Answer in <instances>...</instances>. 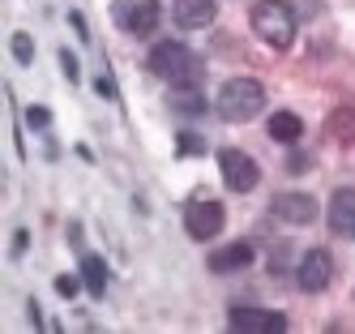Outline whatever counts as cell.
I'll return each mask as SVG.
<instances>
[{
	"label": "cell",
	"mask_w": 355,
	"mask_h": 334,
	"mask_svg": "<svg viewBox=\"0 0 355 334\" xmlns=\"http://www.w3.org/2000/svg\"><path fill=\"white\" fill-rule=\"evenodd\" d=\"M146 69L155 73L159 82H171V86H197L201 82V60L193 56L184 43H175V39H163V43L150 47Z\"/></svg>",
	"instance_id": "cell-1"
},
{
	"label": "cell",
	"mask_w": 355,
	"mask_h": 334,
	"mask_svg": "<svg viewBox=\"0 0 355 334\" xmlns=\"http://www.w3.org/2000/svg\"><path fill=\"white\" fill-rule=\"evenodd\" d=\"M261 108H266V86L252 82V77H232V82H223V90L214 99V112L227 124H248L252 116H261Z\"/></svg>",
	"instance_id": "cell-2"
},
{
	"label": "cell",
	"mask_w": 355,
	"mask_h": 334,
	"mask_svg": "<svg viewBox=\"0 0 355 334\" xmlns=\"http://www.w3.org/2000/svg\"><path fill=\"white\" fill-rule=\"evenodd\" d=\"M248 22H252V35H257L261 43H270V47H278V51H287V47L295 43L300 17L291 13L287 0H257Z\"/></svg>",
	"instance_id": "cell-3"
},
{
	"label": "cell",
	"mask_w": 355,
	"mask_h": 334,
	"mask_svg": "<svg viewBox=\"0 0 355 334\" xmlns=\"http://www.w3.org/2000/svg\"><path fill=\"white\" fill-rule=\"evenodd\" d=\"M218 172H223V185L232 189V193H252V189L261 185L257 159H252V154H244V150H236V146L218 150Z\"/></svg>",
	"instance_id": "cell-4"
},
{
	"label": "cell",
	"mask_w": 355,
	"mask_h": 334,
	"mask_svg": "<svg viewBox=\"0 0 355 334\" xmlns=\"http://www.w3.org/2000/svg\"><path fill=\"white\" fill-rule=\"evenodd\" d=\"M227 227V210L223 201H210V197H197L184 206V231L193 240H214L218 231Z\"/></svg>",
	"instance_id": "cell-5"
},
{
	"label": "cell",
	"mask_w": 355,
	"mask_h": 334,
	"mask_svg": "<svg viewBox=\"0 0 355 334\" xmlns=\"http://www.w3.org/2000/svg\"><path fill=\"white\" fill-rule=\"evenodd\" d=\"M329 278H334V257H329L325 249H309L300 257V266H295V283H300V292H325L329 287Z\"/></svg>",
	"instance_id": "cell-6"
},
{
	"label": "cell",
	"mask_w": 355,
	"mask_h": 334,
	"mask_svg": "<svg viewBox=\"0 0 355 334\" xmlns=\"http://www.w3.org/2000/svg\"><path fill=\"white\" fill-rule=\"evenodd\" d=\"M227 326L240 330V334H283L287 317L283 313H270V308H252V304H236L227 313Z\"/></svg>",
	"instance_id": "cell-7"
},
{
	"label": "cell",
	"mask_w": 355,
	"mask_h": 334,
	"mask_svg": "<svg viewBox=\"0 0 355 334\" xmlns=\"http://www.w3.org/2000/svg\"><path fill=\"white\" fill-rule=\"evenodd\" d=\"M270 210H274V219H283L291 227H309L317 219V197L313 193H278L270 201Z\"/></svg>",
	"instance_id": "cell-8"
},
{
	"label": "cell",
	"mask_w": 355,
	"mask_h": 334,
	"mask_svg": "<svg viewBox=\"0 0 355 334\" xmlns=\"http://www.w3.org/2000/svg\"><path fill=\"white\" fill-rule=\"evenodd\" d=\"M218 13V0H175L171 5V17L180 31H201V26H210Z\"/></svg>",
	"instance_id": "cell-9"
},
{
	"label": "cell",
	"mask_w": 355,
	"mask_h": 334,
	"mask_svg": "<svg viewBox=\"0 0 355 334\" xmlns=\"http://www.w3.org/2000/svg\"><path fill=\"white\" fill-rule=\"evenodd\" d=\"M252 257H257V253H252L248 240H232V244H223V249L210 253V270H214V274H240Z\"/></svg>",
	"instance_id": "cell-10"
},
{
	"label": "cell",
	"mask_w": 355,
	"mask_h": 334,
	"mask_svg": "<svg viewBox=\"0 0 355 334\" xmlns=\"http://www.w3.org/2000/svg\"><path fill=\"white\" fill-rule=\"evenodd\" d=\"M329 231L355 236V189H334V197H329Z\"/></svg>",
	"instance_id": "cell-11"
},
{
	"label": "cell",
	"mask_w": 355,
	"mask_h": 334,
	"mask_svg": "<svg viewBox=\"0 0 355 334\" xmlns=\"http://www.w3.org/2000/svg\"><path fill=\"white\" fill-rule=\"evenodd\" d=\"M159 17H163L159 0H137L133 13H129V26H124V31H133L137 39H146V35H155V31H159Z\"/></svg>",
	"instance_id": "cell-12"
},
{
	"label": "cell",
	"mask_w": 355,
	"mask_h": 334,
	"mask_svg": "<svg viewBox=\"0 0 355 334\" xmlns=\"http://www.w3.org/2000/svg\"><path fill=\"white\" fill-rule=\"evenodd\" d=\"M270 137L274 142H283V146H295L304 137V120L295 112H274L270 116Z\"/></svg>",
	"instance_id": "cell-13"
},
{
	"label": "cell",
	"mask_w": 355,
	"mask_h": 334,
	"mask_svg": "<svg viewBox=\"0 0 355 334\" xmlns=\"http://www.w3.org/2000/svg\"><path fill=\"white\" fill-rule=\"evenodd\" d=\"M82 283L94 300H103V292H107V262L103 257H94V253L82 257Z\"/></svg>",
	"instance_id": "cell-14"
},
{
	"label": "cell",
	"mask_w": 355,
	"mask_h": 334,
	"mask_svg": "<svg viewBox=\"0 0 355 334\" xmlns=\"http://www.w3.org/2000/svg\"><path fill=\"white\" fill-rule=\"evenodd\" d=\"M325 133L334 137L338 146H351V142H355V108H338V112H329Z\"/></svg>",
	"instance_id": "cell-15"
},
{
	"label": "cell",
	"mask_w": 355,
	"mask_h": 334,
	"mask_svg": "<svg viewBox=\"0 0 355 334\" xmlns=\"http://www.w3.org/2000/svg\"><path fill=\"white\" fill-rule=\"evenodd\" d=\"M171 108L184 112V116H201L206 112V94L197 86H171Z\"/></svg>",
	"instance_id": "cell-16"
},
{
	"label": "cell",
	"mask_w": 355,
	"mask_h": 334,
	"mask_svg": "<svg viewBox=\"0 0 355 334\" xmlns=\"http://www.w3.org/2000/svg\"><path fill=\"white\" fill-rule=\"evenodd\" d=\"M9 47H13V60H17V65H31V60H35V43H31V35H21V31H17Z\"/></svg>",
	"instance_id": "cell-17"
},
{
	"label": "cell",
	"mask_w": 355,
	"mask_h": 334,
	"mask_svg": "<svg viewBox=\"0 0 355 334\" xmlns=\"http://www.w3.org/2000/svg\"><path fill=\"white\" fill-rule=\"evenodd\" d=\"M60 69H64V77H69V82H78V77H82V69H78V56H73L69 47L60 51Z\"/></svg>",
	"instance_id": "cell-18"
},
{
	"label": "cell",
	"mask_w": 355,
	"mask_h": 334,
	"mask_svg": "<svg viewBox=\"0 0 355 334\" xmlns=\"http://www.w3.org/2000/svg\"><path fill=\"white\" fill-rule=\"evenodd\" d=\"M26 124L31 128H47V124H52V112H47V108H26Z\"/></svg>",
	"instance_id": "cell-19"
},
{
	"label": "cell",
	"mask_w": 355,
	"mask_h": 334,
	"mask_svg": "<svg viewBox=\"0 0 355 334\" xmlns=\"http://www.w3.org/2000/svg\"><path fill=\"white\" fill-rule=\"evenodd\" d=\"M201 150H206V142L197 133H180V154H201Z\"/></svg>",
	"instance_id": "cell-20"
},
{
	"label": "cell",
	"mask_w": 355,
	"mask_h": 334,
	"mask_svg": "<svg viewBox=\"0 0 355 334\" xmlns=\"http://www.w3.org/2000/svg\"><path fill=\"white\" fill-rule=\"evenodd\" d=\"M94 90L103 94V99H112V103L120 99V90H116V82H112V77H98V82H94Z\"/></svg>",
	"instance_id": "cell-21"
},
{
	"label": "cell",
	"mask_w": 355,
	"mask_h": 334,
	"mask_svg": "<svg viewBox=\"0 0 355 334\" xmlns=\"http://www.w3.org/2000/svg\"><path fill=\"white\" fill-rule=\"evenodd\" d=\"M56 292H60V296H78V278H73V274H60V278H56Z\"/></svg>",
	"instance_id": "cell-22"
},
{
	"label": "cell",
	"mask_w": 355,
	"mask_h": 334,
	"mask_svg": "<svg viewBox=\"0 0 355 334\" xmlns=\"http://www.w3.org/2000/svg\"><path fill=\"white\" fill-rule=\"evenodd\" d=\"M317 9H321L317 0H295V5H291V13H295V17H313Z\"/></svg>",
	"instance_id": "cell-23"
},
{
	"label": "cell",
	"mask_w": 355,
	"mask_h": 334,
	"mask_svg": "<svg viewBox=\"0 0 355 334\" xmlns=\"http://www.w3.org/2000/svg\"><path fill=\"white\" fill-rule=\"evenodd\" d=\"M309 163H313V159H309V154H291V159H287V172H291V176H300V172H304V167H309Z\"/></svg>",
	"instance_id": "cell-24"
},
{
	"label": "cell",
	"mask_w": 355,
	"mask_h": 334,
	"mask_svg": "<svg viewBox=\"0 0 355 334\" xmlns=\"http://www.w3.org/2000/svg\"><path fill=\"white\" fill-rule=\"evenodd\" d=\"M69 22H73V31H78L82 39H90V35H86V17H82V13H69Z\"/></svg>",
	"instance_id": "cell-25"
},
{
	"label": "cell",
	"mask_w": 355,
	"mask_h": 334,
	"mask_svg": "<svg viewBox=\"0 0 355 334\" xmlns=\"http://www.w3.org/2000/svg\"><path fill=\"white\" fill-rule=\"evenodd\" d=\"M26 240H31L26 231H13V253H26Z\"/></svg>",
	"instance_id": "cell-26"
}]
</instances>
